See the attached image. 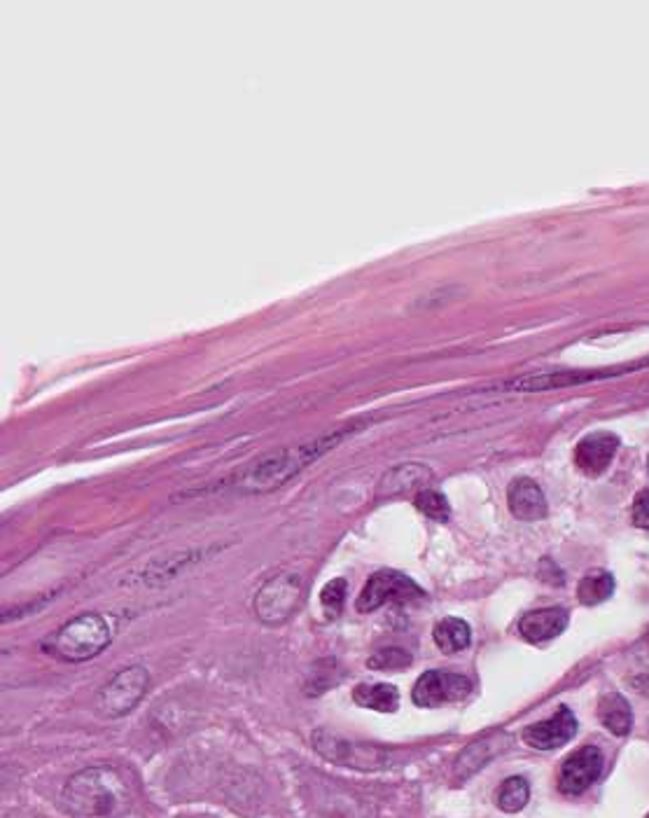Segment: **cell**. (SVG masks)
<instances>
[{"instance_id": "2e32d148", "label": "cell", "mask_w": 649, "mask_h": 818, "mask_svg": "<svg viewBox=\"0 0 649 818\" xmlns=\"http://www.w3.org/2000/svg\"><path fill=\"white\" fill-rule=\"evenodd\" d=\"M615 372H550V374H529L514 379V382L504 384V389L510 391H550V389H563V386H573V384H584L592 382V379L600 376H610Z\"/></svg>"}, {"instance_id": "8992f818", "label": "cell", "mask_w": 649, "mask_h": 818, "mask_svg": "<svg viewBox=\"0 0 649 818\" xmlns=\"http://www.w3.org/2000/svg\"><path fill=\"white\" fill-rule=\"evenodd\" d=\"M301 596V577L280 573L259 587L255 596V613L265 625H280L297 610Z\"/></svg>"}, {"instance_id": "9c48e42d", "label": "cell", "mask_w": 649, "mask_h": 818, "mask_svg": "<svg viewBox=\"0 0 649 818\" xmlns=\"http://www.w3.org/2000/svg\"><path fill=\"white\" fill-rule=\"evenodd\" d=\"M603 753L596 746H584L575 751L561 767L558 788L565 795H582L586 788L598 782L603 774Z\"/></svg>"}, {"instance_id": "ffe728a7", "label": "cell", "mask_w": 649, "mask_h": 818, "mask_svg": "<svg viewBox=\"0 0 649 818\" xmlns=\"http://www.w3.org/2000/svg\"><path fill=\"white\" fill-rule=\"evenodd\" d=\"M579 602L586 606H596L607 602L615 594V577L607 571H592L582 577L579 583Z\"/></svg>"}, {"instance_id": "d4e9b609", "label": "cell", "mask_w": 649, "mask_h": 818, "mask_svg": "<svg viewBox=\"0 0 649 818\" xmlns=\"http://www.w3.org/2000/svg\"><path fill=\"white\" fill-rule=\"evenodd\" d=\"M634 524L638 529H649V489L638 491L634 501Z\"/></svg>"}, {"instance_id": "ac0fdd59", "label": "cell", "mask_w": 649, "mask_h": 818, "mask_svg": "<svg viewBox=\"0 0 649 818\" xmlns=\"http://www.w3.org/2000/svg\"><path fill=\"white\" fill-rule=\"evenodd\" d=\"M433 638H435V646L441 652L451 655V652H460L470 646L472 629L468 623L460 620V617H444L441 623L435 625Z\"/></svg>"}, {"instance_id": "603a6c76", "label": "cell", "mask_w": 649, "mask_h": 818, "mask_svg": "<svg viewBox=\"0 0 649 818\" xmlns=\"http://www.w3.org/2000/svg\"><path fill=\"white\" fill-rule=\"evenodd\" d=\"M343 598H347V581L334 577L320 592V606L328 617H339L343 610Z\"/></svg>"}, {"instance_id": "3957f363", "label": "cell", "mask_w": 649, "mask_h": 818, "mask_svg": "<svg viewBox=\"0 0 649 818\" xmlns=\"http://www.w3.org/2000/svg\"><path fill=\"white\" fill-rule=\"evenodd\" d=\"M110 625L106 617L96 613L79 615L66 623L54 636H50L43 648L66 662H87L110 646Z\"/></svg>"}, {"instance_id": "cb8c5ba5", "label": "cell", "mask_w": 649, "mask_h": 818, "mask_svg": "<svg viewBox=\"0 0 649 818\" xmlns=\"http://www.w3.org/2000/svg\"><path fill=\"white\" fill-rule=\"evenodd\" d=\"M409 665H412V655L407 650H402V648H383L368 660V667L379 669V671L404 669Z\"/></svg>"}, {"instance_id": "44dd1931", "label": "cell", "mask_w": 649, "mask_h": 818, "mask_svg": "<svg viewBox=\"0 0 649 818\" xmlns=\"http://www.w3.org/2000/svg\"><path fill=\"white\" fill-rule=\"evenodd\" d=\"M529 797H531L529 782H525L523 776H510V779H504L502 786L498 788V807L507 814H517L529 805Z\"/></svg>"}, {"instance_id": "7a4b0ae2", "label": "cell", "mask_w": 649, "mask_h": 818, "mask_svg": "<svg viewBox=\"0 0 649 818\" xmlns=\"http://www.w3.org/2000/svg\"><path fill=\"white\" fill-rule=\"evenodd\" d=\"M347 433L349 431L343 428V431H337V433H330V435L316 437V440H311V443H304V445H297V447H288V449H280V452L262 456V458H257V461H253L248 468H243L236 475V480L232 482V487L236 491H243V493L274 491V489L286 485L290 477H295L299 470H304L309 464L318 461L322 454H328L330 449H334L343 440V437H347Z\"/></svg>"}, {"instance_id": "ba28073f", "label": "cell", "mask_w": 649, "mask_h": 818, "mask_svg": "<svg viewBox=\"0 0 649 818\" xmlns=\"http://www.w3.org/2000/svg\"><path fill=\"white\" fill-rule=\"evenodd\" d=\"M313 746L322 757H328V761L355 769H376L385 763V753L379 751L376 746L349 742L343 740V736L330 734L328 730H318L313 734Z\"/></svg>"}, {"instance_id": "277c9868", "label": "cell", "mask_w": 649, "mask_h": 818, "mask_svg": "<svg viewBox=\"0 0 649 818\" xmlns=\"http://www.w3.org/2000/svg\"><path fill=\"white\" fill-rule=\"evenodd\" d=\"M421 598H425V592L412 581L409 575L383 569V571H376L368 581V585H364V589L360 592L358 602H355V608L360 613H374L389 604L404 606V604L421 602Z\"/></svg>"}, {"instance_id": "5bb4252c", "label": "cell", "mask_w": 649, "mask_h": 818, "mask_svg": "<svg viewBox=\"0 0 649 818\" xmlns=\"http://www.w3.org/2000/svg\"><path fill=\"white\" fill-rule=\"evenodd\" d=\"M567 627V610L565 608H540L533 613H525L519 623V634L529 644H546L552 638L561 636Z\"/></svg>"}, {"instance_id": "6da1fadb", "label": "cell", "mask_w": 649, "mask_h": 818, "mask_svg": "<svg viewBox=\"0 0 649 818\" xmlns=\"http://www.w3.org/2000/svg\"><path fill=\"white\" fill-rule=\"evenodd\" d=\"M61 807L73 818H119L131 807V793L117 769L89 767L66 782Z\"/></svg>"}, {"instance_id": "4316f807", "label": "cell", "mask_w": 649, "mask_h": 818, "mask_svg": "<svg viewBox=\"0 0 649 818\" xmlns=\"http://www.w3.org/2000/svg\"><path fill=\"white\" fill-rule=\"evenodd\" d=\"M645 818H649V814H647V816H645Z\"/></svg>"}, {"instance_id": "52a82bcc", "label": "cell", "mask_w": 649, "mask_h": 818, "mask_svg": "<svg viewBox=\"0 0 649 818\" xmlns=\"http://www.w3.org/2000/svg\"><path fill=\"white\" fill-rule=\"evenodd\" d=\"M470 692H472L470 678L451 671H428L416 681L412 690V700L416 707L437 709L444 704L460 702L462 697H468Z\"/></svg>"}, {"instance_id": "30bf717a", "label": "cell", "mask_w": 649, "mask_h": 818, "mask_svg": "<svg viewBox=\"0 0 649 818\" xmlns=\"http://www.w3.org/2000/svg\"><path fill=\"white\" fill-rule=\"evenodd\" d=\"M575 734H577L575 713L567 707H561L552 718H546V721L525 727L523 742L538 751H554L565 746Z\"/></svg>"}, {"instance_id": "d6986e66", "label": "cell", "mask_w": 649, "mask_h": 818, "mask_svg": "<svg viewBox=\"0 0 649 818\" xmlns=\"http://www.w3.org/2000/svg\"><path fill=\"white\" fill-rule=\"evenodd\" d=\"M353 702L362 709H372L379 713H393L400 707V692L395 686L374 683V686H358L353 690Z\"/></svg>"}, {"instance_id": "83f0119b", "label": "cell", "mask_w": 649, "mask_h": 818, "mask_svg": "<svg viewBox=\"0 0 649 818\" xmlns=\"http://www.w3.org/2000/svg\"><path fill=\"white\" fill-rule=\"evenodd\" d=\"M647 468H649V461H647Z\"/></svg>"}, {"instance_id": "7c38bea8", "label": "cell", "mask_w": 649, "mask_h": 818, "mask_svg": "<svg viewBox=\"0 0 649 818\" xmlns=\"http://www.w3.org/2000/svg\"><path fill=\"white\" fill-rule=\"evenodd\" d=\"M433 480V470L421 464H404L393 470L385 472L379 482L376 498H395L404 493H418L428 489V482Z\"/></svg>"}, {"instance_id": "484cf974", "label": "cell", "mask_w": 649, "mask_h": 818, "mask_svg": "<svg viewBox=\"0 0 649 818\" xmlns=\"http://www.w3.org/2000/svg\"><path fill=\"white\" fill-rule=\"evenodd\" d=\"M638 692H642V694H649V673L647 676H640V678H634V683H631Z\"/></svg>"}, {"instance_id": "9a60e30c", "label": "cell", "mask_w": 649, "mask_h": 818, "mask_svg": "<svg viewBox=\"0 0 649 818\" xmlns=\"http://www.w3.org/2000/svg\"><path fill=\"white\" fill-rule=\"evenodd\" d=\"M504 744H507V736L504 734L483 736V740L470 744L468 748H465L460 753V757L456 761V767H454L456 779L458 782L470 779V776L477 774L486 763L493 761V757L504 748Z\"/></svg>"}, {"instance_id": "5b68a950", "label": "cell", "mask_w": 649, "mask_h": 818, "mask_svg": "<svg viewBox=\"0 0 649 818\" xmlns=\"http://www.w3.org/2000/svg\"><path fill=\"white\" fill-rule=\"evenodd\" d=\"M150 686V676L143 667H129L119 671L113 681L98 692L96 711L104 718H121L136 709Z\"/></svg>"}, {"instance_id": "7402d4cb", "label": "cell", "mask_w": 649, "mask_h": 818, "mask_svg": "<svg viewBox=\"0 0 649 818\" xmlns=\"http://www.w3.org/2000/svg\"><path fill=\"white\" fill-rule=\"evenodd\" d=\"M414 506L418 512L425 517H430L435 522H449L451 517V506L446 501V496H441L435 489H423L414 496Z\"/></svg>"}, {"instance_id": "e0dca14e", "label": "cell", "mask_w": 649, "mask_h": 818, "mask_svg": "<svg viewBox=\"0 0 649 818\" xmlns=\"http://www.w3.org/2000/svg\"><path fill=\"white\" fill-rule=\"evenodd\" d=\"M600 723L617 736H626L634 727V711L619 692H605L598 702Z\"/></svg>"}, {"instance_id": "8fae6325", "label": "cell", "mask_w": 649, "mask_h": 818, "mask_svg": "<svg viewBox=\"0 0 649 818\" xmlns=\"http://www.w3.org/2000/svg\"><path fill=\"white\" fill-rule=\"evenodd\" d=\"M617 449H619V437L615 433H607V431L592 433L579 440L575 449V464L584 475L598 477L600 472L610 468Z\"/></svg>"}, {"instance_id": "4fadbf2b", "label": "cell", "mask_w": 649, "mask_h": 818, "mask_svg": "<svg viewBox=\"0 0 649 818\" xmlns=\"http://www.w3.org/2000/svg\"><path fill=\"white\" fill-rule=\"evenodd\" d=\"M507 503H510V512L521 522H538L546 517V498L529 477H519L510 485Z\"/></svg>"}]
</instances>
